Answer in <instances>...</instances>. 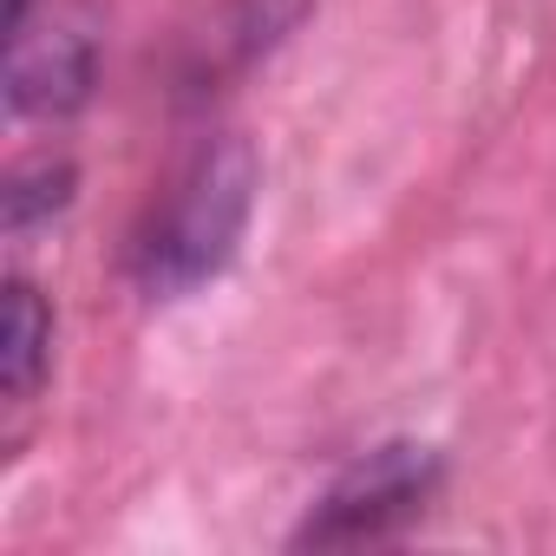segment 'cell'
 Wrapping results in <instances>:
<instances>
[{
    "instance_id": "6da1fadb",
    "label": "cell",
    "mask_w": 556,
    "mask_h": 556,
    "mask_svg": "<svg viewBox=\"0 0 556 556\" xmlns=\"http://www.w3.org/2000/svg\"><path fill=\"white\" fill-rule=\"evenodd\" d=\"M249 190H255V157L242 138H223L210 144L184 177L177 190L164 197L157 223L144 229L138 242V282L151 295H184L197 289L203 275H216L249 223Z\"/></svg>"
},
{
    "instance_id": "7a4b0ae2",
    "label": "cell",
    "mask_w": 556,
    "mask_h": 556,
    "mask_svg": "<svg viewBox=\"0 0 556 556\" xmlns=\"http://www.w3.org/2000/svg\"><path fill=\"white\" fill-rule=\"evenodd\" d=\"M426 484H432V458L413 452V445H387L348 484L328 491V504L308 517L302 543H321V549L328 543H374V536H387L393 523H406L419 510Z\"/></svg>"
},
{
    "instance_id": "3957f363",
    "label": "cell",
    "mask_w": 556,
    "mask_h": 556,
    "mask_svg": "<svg viewBox=\"0 0 556 556\" xmlns=\"http://www.w3.org/2000/svg\"><path fill=\"white\" fill-rule=\"evenodd\" d=\"M47 348H53V315L47 302L14 282L8 289V315H0V387H8L14 400H27L47 374Z\"/></svg>"
}]
</instances>
